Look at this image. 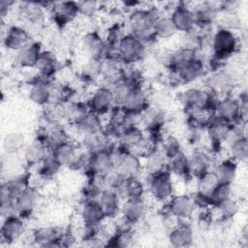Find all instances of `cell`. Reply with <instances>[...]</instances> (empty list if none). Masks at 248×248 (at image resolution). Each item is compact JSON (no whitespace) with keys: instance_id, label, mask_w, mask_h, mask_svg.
I'll list each match as a JSON object with an SVG mask.
<instances>
[{"instance_id":"cell-10","label":"cell","mask_w":248,"mask_h":248,"mask_svg":"<svg viewBox=\"0 0 248 248\" xmlns=\"http://www.w3.org/2000/svg\"><path fill=\"white\" fill-rule=\"evenodd\" d=\"M69 239L61 232L59 228L52 225H44L33 230L30 240L33 244L41 247H60L68 245L66 241Z\"/></svg>"},{"instance_id":"cell-46","label":"cell","mask_w":248,"mask_h":248,"mask_svg":"<svg viewBox=\"0 0 248 248\" xmlns=\"http://www.w3.org/2000/svg\"><path fill=\"white\" fill-rule=\"evenodd\" d=\"M167 159L182 151L179 140L173 136H168L162 140V147L160 148Z\"/></svg>"},{"instance_id":"cell-39","label":"cell","mask_w":248,"mask_h":248,"mask_svg":"<svg viewBox=\"0 0 248 248\" xmlns=\"http://www.w3.org/2000/svg\"><path fill=\"white\" fill-rule=\"evenodd\" d=\"M61 165L53 156L51 151L45 157V159L40 163L37 167L38 169V175L40 178L43 179H49L52 178L61 169Z\"/></svg>"},{"instance_id":"cell-22","label":"cell","mask_w":248,"mask_h":248,"mask_svg":"<svg viewBox=\"0 0 248 248\" xmlns=\"http://www.w3.org/2000/svg\"><path fill=\"white\" fill-rule=\"evenodd\" d=\"M50 12L53 21L60 27H64L73 22L79 16L78 2L74 1L54 2Z\"/></svg>"},{"instance_id":"cell-37","label":"cell","mask_w":248,"mask_h":248,"mask_svg":"<svg viewBox=\"0 0 248 248\" xmlns=\"http://www.w3.org/2000/svg\"><path fill=\"white\" fill-rule=\"evenodd\" d=\"M177 33L178 32L170 15L164 14L154 25V34L156 39H170Z\"/></svg>"},{"instance_id":"cell-9","label":"cell","mask_w":248,"mask_h":248,"mask_svg":"<svg viewBox=\"0 0 248 248\" xmlns=\"http://www.w3.org/2000/svg\"><path fill=\"white\" fill-rule=\"evenodd\" d=\"M53 95L54 86L51 83V78L38 74V76L31 80L27 91V96L33 104L46 107L53 100Z\"/></svg>"},{"instance_id":"cell-26","label":"cell","mask_w":248,"mask_h":248,"mask_svg":"<svg viewBox=\"0 0 248 248\" xmlns=\"http://www.w3.org/2000/svg\"><path fill=\"white\" fill-rule=\"evenodd\" d=\"M81 147H78L73 141L68 140L62 144L57 145L50 151L62 168L67 167L74 169L81 153Z\"/></svg>"},{"instance_id":"cell-17","label":"cell","mask_w":248,"mask_h":248,"mask_svg":"<svg viewBox=\"0 0 248 248\" xmlns=\"http://www.w3.org/2000/svg\"><path fill=\"white\" fill-rule=\"evenodd\" d=\"M80 46L89 60L99 61L104 58L107 45L104 37L97 31L86 32L81 38Z\"/></svg>"},{"instance_id":"cell-3","label":"cell","mask_w":248,"mask_h":248,"mask_svg":"<svg viewBox=\"0 0 248 248\" xmlns=\"http://www.w3.org/2000/svg\"><path fill=\"white\" fill-rule=\"evenodd\" d=\"M212 55L222 60H227L235 53L239 46V39L233 30L220 26L210 37Z\"/></svg>"},{"instance_id":"cell-1","label":"cell","mask_w":248,"mask_h":248,"mask_svg":"<svg viewBox=\"0 0 248 248\" xmlns=\"http://www.w3.org/2000/svg\"><path fill=\"white\" fill-rule=\"evenodd\" d=\"M163 15L164 12L156 6L133 10L127 20L128 33L137 36L146 45L152 43L156 40L154 25Z\"/></svg>"},{"instance_id":"cell-2","label":"cell","mask_w":248,"mask_h":248,"mask_svg":"<svg viewBox=\"0 0 248 248\" xmlns=\"http://www.w3.org/2000/svg\"><path fill=\"white\" fill-rule=\"evenodd\" d=\"M246 97H234L231 94L220 96L214 108V116L230 124L245 121Z\"/></svg>"},{"instance_id":"cell-42","label":"cell","mask_w":248,"mask_h":248,"mask_svg":"<svg viewBox=\"0 0 248 248\" xmlns=\"http://www.w3.org/2000/svg\"><path fill=\"white\" fill-rule=\"evenodd\" d=\"M232 197V185L225 183H217L216 186L208 194V200L210 202V207L219 205L221 202Z\"/></svg>"},{"instance_id":"cell-15","label":"cell","mask_w":248,"mask_h":248,"mask_svg":"<svg viewBox=\"0 0 248 248\" xmlns=\"http://www.w3.org/2000/svg\"><path fill=\"white\" fill-rule=\"evenodd\" d=\"M177 32L188 34L194 31L196 27V17L192 7L185 3H177L169 14Z\"/></svg>"},{"instance_id":"cell-16","label":"cell","mask_w":248,"mask_h":248,"mask_svg":"<svg viewBox=\"0 0 248 248\" xmlns=\"http://www.w3.org/2000/svg\"><path fill=\"white\" fill-rule=\"evenodd\" d=\"M39 190L31 185L16 197L14 206L15 213L18 214L26 220L28 217L32 216V214L39 205Z\"/></svg>"},{"instance_id":"cell-33","label":"cell","mask_w":248,"mask_h":248,"mask_svg":"<svg viewBox=\"0 0 248 248\" xmlns=\"http://www.w3.org/2000/svg\"><path fill=\"white\" fill-rule=\"evenodd\" d=\"M231 125L232 124L222 121L215 116L212 118V120L206 126L208 139L210 140L212 145L219 147L222 143L225 142Z\"/></svg>"},{"instance_id":"cell-7","label":"cell","mask_w":248,"mask_h":248,"mask_svg":"<svg viewBox=\"0 0 248 248\" xmlns=\"http://www.w3.org/2000/svg\"><path fill=\"white\" fill-rule=\"evenodd\" d=\"M114 168L125 178L140 177L143 172L141 157L119 146L114 148Z\"/></svg>"},{"instance_id":"cell-36","label":"cell","mask_w":248,"mask_h":248,"mask_svg":"<svg viewBox=\"0 0 248 248\" xmlns=\"http://www.w3.org/2000/svg\"><path fill=\"white\" fill-rule=\"evenodd\" d=\"M57 58L52 51L43 49L35 68L38 70L39 75L51 78L57 69Z\"/></svg>"},{"instance_id":"cell-29","label":"cell","mask_w":248,"mask_h":248,"mask_svg":"<svg viewBox=\"0 0 248 248\" xmlns=\"http://www.w3.org/2000/svg\"><path fill=\"white\" fill-rule=\"evenodd\" d=\"M42 50L41 45L32 41L15 52V63L20 68H35Z\"/></svg>"},{"instance_id":"cell-5","label":"cell","mask_w":248,"mask_h":248,"mask_svg":"<svg viewBox=\"0 0 248 248\" xmlns=\"http://www.w3.org/2000/svg\"><path fill=\"white\" fill-rule=\"evenodd\" d=\"M117 50L124 65H135L145 57L147 45L137 36L126 32L117 44Z\"/></svg>"},{"instance_id":"cell-6","label":"cell","mask_w":248,"mask_h":248,"mask_svg":"<svg viewBox=\"0 0 248 248\" xmlns=\"http://www.w3.org/2000/svg\"><path fill=\"white\" fill-rule=\"evenodd\" d=\"M146 193L153 201L167 202L174 195V183L172 175L168 171H163L153 175H147Z\"/></svg>"},{"instance_id":"cell-43","label":"cell","mask_w":248,"mask_h":248,"mask_svg":"<svg viewBox=\"0 0 248 248\" xmlns=\"http://www.w3.org/2000/svg\"><path fill=\"white\" fill-rule=\"evenodd\" d=\"M9 189L15 198L22 191L31 186V176L28 172H21L14 175L12 178L6 180Z\"/></svg>"},{"instance_id":"cell-30","label":"cell","mask_w":248,"mask_h":248,"mask_svg":"<svg viewBox=\"0 0 248 248\" xmlns=\"http://www.w3.org/2000/svg\"><path fill=\"white\" fill-rule=\"evenodd\" d=\"M237 165V162H235L233 159L228 156L227 158H224L217 162L216 164H214L211 171L216 177L218 183L232 185V183L236 177Z\"/></svg>"},{"instance_id":"cell-21","label":"cell","mask_w":248,"mask_h":248,"mask_svg":"<svg viewBox=\"0 0 248 248\" xmlns=\"http://www.w3.org/2000/svg\"><path fill=\"white\" fill-rule=\"evenodd\" d=\"M167 237L172 247H188L193 244L195 233L187 221H178L169 229Z\"/></svg>"},{"instance_id":"cell-14","label":"cell","mask_w":248,"mask_h":248,"mask_svg":"<svg viewBox=\"0 0 248 248\" xmlns=\"http://www.w3.org/2000/svg\"><path fill=\"white\" fill-rule=\"evenodd\" d=\"M167 213L178 221H187L195 213L197 206L192 196L180 194L173 195L167 202H165Z\"/></svg>"},{"instance_id":"cell-12","label":"cell","mask_w":248,"mask_h":248,"mask_svg":"<svg viewBox=\"0 0 248 248\" xmlns=\"http://www.w3.org/2000/svg\"><path fill=\"white\" fill-rule=\"evenodd\" d=\"M86 102L90 111L101 116L109 113L115 107L113 91L106 85H100L95 88Z\"/></svg>"},{"instance_id":"cell-34","label":"cell","mask_w":248,"mask_h":248,"mask_svg":"<svg viewBox=\"0 0 248 248\" xmlns=\"http://www.w3.org/2000/svg\"><path fill=\"white\" fill-rule=\"evenodd\" d=\"M122 201L125 199L143 198L146 194L145 182L140 177L126 178L122 187L118 191Z\"/></svg>"},{"instance_id":"cell-4","label":"cell","mask_w":248,"mask_h":248,"mask_svg":"<svg viewBox=\"0 0 248 248\" xmlns=\"http://www.w3.org/2000/svg\"><path fill=\"white\" fill-rule=\"evenodd\" d=\"M220 96L200 87H188L181 92L180 102L188 112L198 109H208L214 111L215 105Z\"/></svg>"},{"instance_id":"cell-20","label":"cell","mask_w":248,"mask_h":248,"mask_svg":"<svg viewBox=\"0 0 248 248\" xmlns=\"http://www.w3.org/2000/svg\"><path fill=\"white\" fill-rule=\"evenodd\" d=\"M206 74V64L200 57H196L183 64L173 75L182 83H192L203 78Z\"/></svg>"},{"instance_id":"cell-27","label":"cell","mask_w":248,"mask_h":248,"mask_svg":"<svg viewBox=\"0 0 248 248\" xmlns=\"http://www.w3.org/2000/svg\"><path fill=\"white\" fill-rule=\"evenodd\" d=\"M96 200L103 208L106 217L116 218L119 216L122 199L116 191L110 189H103Z\"/></svg>"},{"instance_id":"cell-32","label":"cell","mask_w":248,"mask_h":248,"mask_svg":"<svg viewBox=\"0 0 248 248\" xmlns=\"http://www.w3.org/2000/svg\"><path fill=\"white\" fill-rule=\"evenodd\" d=\"M142 159V167H143V172L147 175H153L157 174L163 171L168 170H167V158L163 154L160 148H155L150 153L145 155Z\"/></svg>"},{"instance_id":"cell-40","label":"cell","mask_w":248,"mask_h":248,"mask_svg":"<svg viewBox=\"0 0 248 248\" xmlns=\"http://www.w3.org/2000/svg\"><path fill=\"white\" fill-rule=\"evenodd\" d=\"M98 178L103 189L114 190L117 193L126 179L115 168Z\"/></svg>"},{"instance_id":"cell-38","label":"cell","mask_w":248,"mask_h":248,"mask_svg":"<svg viewBox=\"0 0 248 248\" xmlns=\"http://www.w3.org/2000/svg\"><path fill=\"white\" fill-rule=\"evenodd\" d=\"M2 147L7 154L17 153L25 147L24 135L19 132H11L6 134L2 141Z\"/></svg>"},{"instance_id":"cell-35","label":"cell","mask_w":248,"mask_h":248,"mask_svg":"<svg viewBox=\"0 0 248 248\" xmlns=\"http://www.w3.org/2000/svg\"><path fill=\"white\" fill-rule=\"evenodd\" d=\"M167 170L171 175L181 178L190 176L188 155H186L182 150L167 159Z\"/></svg>"},{"instance_id":"cell-47","label":"cell","mask_w":248,"mask_h":248,"mask_svg":"<svg viewBox=\"0 0 248 248\" xmlns=\"http://www.w3.org/2000/svg\"><path fill=\"white\" fill-rule=\"evenodd\" d=\"M78 6L79 16H83L85 17L94 16L98 12V10L100 9V3L93 0L78 1Z\"/></svg>"},{"instance_id":"cell-18","label":"cell","mask_w":248,"mask_h":248,"mask_svg":"<svg viewBox=\"0 0 248 248\" xmlns=\"http://www.w3.org/2000/svg\"><path fill=\"white\" fill-rule=\"evenodd\" d=\"M81 149L89 154L113 148L112 138L106 132L105 129L94 131L83 136L79 142Z\"/></svg>"},{"instance_id":"cell-44","label":"cell","mask_w":248,"mask_h":248,"mask_svg":"<svg viewBox=\"0 0 248 248\" xmlns=\"http://www.w3.org/2000/svg\"><path fill=\"white\" fill-rule=\"evenodd\" d=\"M212 208L217 210L220 220L226 221V220H230L231 218H232L238 212L239 204L232 197H231L230 199L221 202L219 205L214 206Z\"/></svg>"},{"instance_id":"cell-41","label":"cell","mask_w":248,"mask_h":248,"mask_svg":"<svg viewBox=\"0 0 248 248\" xmlns=\"http://www.w3.org/2000/svg\"><path fill=\"white\" fill-rule=\"evenodd\" d=\"M228 151H229V157H231L237 163L245 164L248 159L247 137L229 144Z\"/></svg>"},{"instance_id":"cell-8","label":"cell","mask_w":248,"mask_h":248,"mask_svg":"<svg viewBox=\"0 0 248 248\" xmlns=\"http://www.w3.org/2000/svg\"><path fill=\"white\" fill-rule=\"evenodd\" d=\"M148 203L145 197L136 199H125L122 201L119 216L124 227L131 228L140 223L146 216Z\"/></svg>"},{"instance_id":"cell-23","label":"cell","mask_w":248,"mask_h":248,"mask_svg":"<svg viewBox=\"0 0 248 248\" xmlns=\"http://www.w3.org/2000/svg\"><path fill=\"white\" fill-rule=\"evenodd\" d=\"M49 152L50 149L46 140L38 134L37 137L24 147L23 158L27 166L38 167Z\"/></svg>"},{"instance_id":"cell-19","label":"cell","mask_w":248,"mask_h":248,"mask_svg":"<svg viewBox=\"0 0 248 248\" xmlns=\"http://www.w3.org/2000/svg\"><path fill=\"white\" fill-rule=\"evenodd\" d=\"M31 41L29 31L22 25L13 24L7 26V29L3 35V45L11 51H17Z\"/></svg>"},{"instance_id":"cell-24","label":"cell","mask_w":248,"mask_h":248,"mask_svg":"<svg viewBox=\"0 0 248 248\" xmlns=\"http://www.w3.org/2000/svg\"><path fill=\"white\" fill-rule=\"evenodd\" d=\"M234 81L233 76L227 70L221 68L216 71H212V73L205 79L206 89L215 93L219 96V94H228L227 92L232 86Z\"/></svg>"},{"instance_id":"cell-25","label":"cell","mask_w":248,"mask_h":248,"mask_svg":"<svg viewBox=\"0 0 248 248\" xmlns=\"http://www.w3.org/2000/svg\"><path fill=\"white\" fill-rule=\"evenodd\" d=\"M189 174L195 178L209 172L213 168L211 155L202 149H197L188 156Z\"/></svg>"},{"instance_id":"cell-45","label":"cell","mask_w":248,"mask_h":248,"mask_svg":"<svg viewBox=\"0 0 248 248\" xmlns=\"http://www.w3.org/2000/svg\"><path fill=\"white\" fill-rule=\"evenodd\" d=\"M218 183L216 177L214 176L213 172L210 170L209 172L202 174L196 178V192H200L208 196L211 190L216 186Z\"/></svg>"},{"instance_id":"cell-31","label":"cell","mask_w":248,"mask_h":248,"mask_svg":"<svg viewBox=\"0 0 248 248\" xmlns=\"http://www.w3.org/2000/svg\"><path fill=\"white\" fill-rule=\"evenodd\" d=\"M105 218L106 214L97 200H88L82 202L80 208V219L82 224L99 227Z\"/></svg>"},{"instance_id":"cell-13","label":"cell","mask_w":248,"mask_h":248,"mask_svg":"<svg viewBox=\"0 0 248 248\" xmlns=\"http://www.w3.org/2000/svg\"><path fill=\"white\" fill-rule=\"evenodd\" d=\"M114 148L89 154L85 169L86 173L89 176L100 177L114 169Z\"/></svg>"},{"instance_id":"cell-11","label":"cell","mask_w":248,"mask_h":248,"mask_svg":"<svg viewBox=\"0 0 248 248\" xmlns=\"http://www.w3.org/2000/svg\"><path fill=\"white\" fill-rule=\"evenodd\" d=\"M26 231L25 219L16 213L3 216L0 233L2 243L11 245L19 240Z\"/></svg>"},{"instance_id":"cell-28","label":"cell","mask_w":248,"mask_h":248,"mask_svg":"<svg viewBox=\"0 0 248 248\" xmlns=\"http://www.w3.org/2000/svg\"><path fill=\"white\" fill-rule=\"evenodd\" d=\"M121 108L131 112L143 113L149 108V99L143 86L132 88Z\"/></svg>"}]
</instances>
